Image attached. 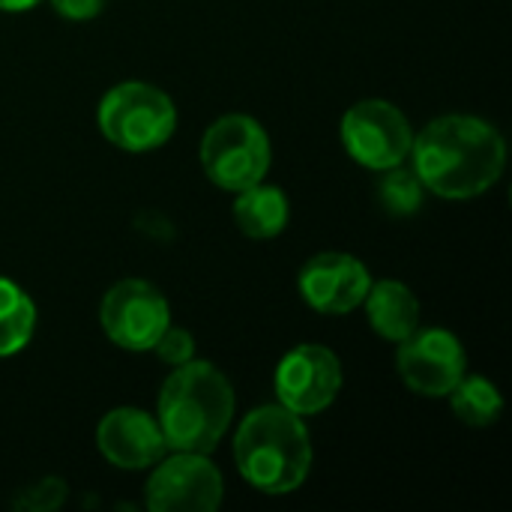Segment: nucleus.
I'll use <instances>...</instances> for the list:
<instances>
[{"label":"nucleus","mask_w":512,"mask_h":512,"mask_svg":"<svg viewBox=\"0 0 512 512\" xmlns=\"http://www.w3.org/2000/svg\"><path fill=\"white\" fill-rule=\"evenodd\" d=\"M411 153L423 186L453 201L483 195L498 183L507 165V144L501 132L471 114L432 120L414 138Z\"/></svg>","instance_id":"nucleus-1"},{"label":"nucleus","mask_w":512,"mask_h":512,"mask_svg":"<svg viewBox=\"0 0 512 512\" xmlns=\"http://www.w3.org/2000/svg\"><path fill=\"white\" fill-rule=\"evenodd\" d=\"M234 417L231 381L204 360L177 366L159 393V429L168 450L213 453Z\"/></svg>","instance_id":"nucleus-2"},{"label":"nucleus","mask_w":512,"mask_h":512,"mask_svg":"<svg viewBox=\"0 0 512 512\" xmlns=\"http://www.w3.org/2000/svg\"><path fill=\"white\" fill-rule=\"evenodd\" d=\"M234 459L249 486L264 495H288L312 468V444L300 414L285 405L255 408L237 429Z\"/></svg>","instance_id":"nucleus-3"},{"label":"nucleus","mask_w":512,"mask_h":512,"mask_svg":"<svg viewBox=\"0 0 512 512\" xmlns=\"http://www.w3.org/2000/svg\"><path fill=\"white\" fill-rule=\"evenodd\" d=\"M96 120L114 147L144 153L174 135L177 108L159 87L144 81H123L102 96Z\"/></svg>","instance_id":"nucleus-4"},{"label":"nucleus","mask_w":512,"mask_h":512,"mask_svg":"<svg viewBox=\"0 0 512 512\" xmlns=\"http://www.w3.org/2000/svg\"><path fill=\"white\" fill-rule=\"evenodd\" d=\"M201 165L219 189L243 192L267 177L270 138L261 123L246 114L219 117L204 132Z\"/></svg>","instance_id":"nucleus-5"},{"label":"nucleus","mask_w":512,"mask_h":512,"mask_svg":"<svg viewBox=\"0 0 512 512\" xmlns=\"http://www.w3.org/2000/svg\"><path fill=\"white\" fill-rule=\"evenodd\" d=\"M342 141L360 165L387 171L408 159L414 132L408 117L393 102L363 99L342 117Z\"/></svg>","instance_id":"nucleus-6"},{"label":"nucleus","mask_w":512,"mask_h":512,"mask_svg":"<svg viewBox=\"0 0 512 512\" xmlns=\"http://www.w3.org/2000/svg\"><path fill=\"white\" fill-rule=\"evenodd\" d=\"M222 474L207 459V453L162 456L147 480V510L153 512H213L222 504Z\"/></svg>","instance_id":"nucleus-7"},{"label":"nucleus","mask_w":512,"mask_h":512,"mask_svg":"<svg viewBox=\"0 0 512 512\" xmlns=\"http://www.w3.org/2000/svg\"><path fill=\"white\" fill-rule=\"evenodd\" d=\"M105 336L123 351H150L171 324L165 297L144 279L117 282L99 306Z\"/></svg>","instance_id":"nucleus-8"},{"label":"nucleus","mask_w":512,"mask_h":512,"mask_svg":"<svg viewBox=\"0 0 512 512\" xmlns=\"http://www.w3.org/2000/svg\"><path fill=\"white\" fill-rule=\"evenodd\" d=\"M399 375L420 396H450L468 369L462 342L450 330H414L399 342Z\"/></svg>","instance_id":"nucleus-9"},{"label":"nucleus","mask_w":512,"mask_h":512,"mask_svg":"<svg viewBox=\"0 0 512 512\" xmlns=\"http://www.w3.org/2000/svg\"><path fill=\"white\" fill-rule=\"evenodd\" d=\"M342 390L339 357L324 345H297L276 369V396L294 414L324 411Z\"/></svg>","instance_id":"nucleus-10"},{"label":"nucleus","mask_w":512,"mask_h":512,"mask_svg":"<svg viewBox=\"0 0 512 512\" xmlns=\"http://www.w3.org/2000/svg\"><path fill=\"white\" fill-rule=\"evenodd\" d=\"M372 276L363 261L345 252H321L300 270L303 300L324 315H342L363 306Z\"/></svg>","instance_id":"nucleus-11"},{"label":"nucleus","mask_w":512,"mask_h":512,"mask_svg":"<svg viewBox=\"0 0 512 512\" xmlns=\"http://www.w3.org/2000/svg\"><path fill=\"white\" fill-rule=\"evenodd\" d=\"M96 447L111 465L123 471L153 468L168 453L159 423L138 408H117L105 414L96 429Z\"/></svg>","instance_id":"nucleus-12"},{"label":"nucleus","mask_w":512,"mask_h":512,"mask_svg":"<svg viewBox=\"0 0 512 512\" xmlns=\"http://www.w3.org/2000/svg\"><path fill=\"white\" fill-rule=\"evenodd\" d=\"M363 303H366L372 330L390 342H402L420 327V303L414 291L402 282L384 279V282L369 285V294Z\"/></svg>","instance_id":"nucleus-13"},{"label":"nucleus","mask_w":512,"mask_h":512,"mask_svg":"<svg viewBox=\"0 0 512 512\" xmlns=\"http://www.w3.org/2000/svg\"><path fill=\"white\" fill-rule=\"evenodd\" d=\"M234 222L252 240H270L285 231L288 225V198L276 186L255 183L240 192L234 201Z\"/></svg>","instance_id":"nucleus-14"},{"label":"nucleus","mask_w":512,"mask_h":512,"mask_svg":"<svg viewBox=\"0 0 512 512\" xmlns=\"http://www.w3.org/2000/svg\"><path fill=\"white\" fill-rule=\"evenodd\" d=\"M36 327L33 300L9 279H0V357L18 354Z\"/></svg>","instance_id":"nucleus-15"},{"label":"nucleus","mask_w":512,"mask_h":512,"mask_svg":"<svg viewBox=\"0 0 512 512\" xmlns=\"http://www.w3.org/2000/svg\"><path fill=\"white\" fill-rule=\"evenodd\" d=\"M450 402H453V414L465 426H477V429L492 426L504 411V399L498 387L480 375H462V381L450 390Z\"/></svg>","instance_id":"nucleus-16"},{"label":"nucleus","mask_w":512,"mask_h":512,"mask_svg":"<svg viewBox=\"0 0 512 512\" xmlns=\"http://www.w3.org/2000/svg\"><path fill=\"white\" fill-rule=\"evenodd\" d=\"M378 198H381L387 213L411 216L423 204V180L417 177V171L393 165V168L384 171V177L378 183Z\"/></svg>","instance_id":"nucleus-17"},{"label":"nucleus","mask_w":512,"mask_h":512,"mask_svg":"<svg viewBox=\"0 0 512 512\" xmlns=\"http://www.w3.org/2000/svg\"><path fill=\"white\" fill-rule=\"evenodd\" d=\"M63 501H66V483L57 480V477H48V480H42L36 486L21 489V495L12 501V507L27 512H51L57 510Z\"/></svg>","instance_id":"nucleus-18"},{"label":"nucleus","mask_w":512,"mask_h":512,"mask_svg":"<svg viewBox=\"0 0 512 512\" xmlns=\"http://www.w3.org/2000/svg\"><path fill=\"white\" fill-rule=\"evenodd\" d=\"M156 354H159V360L162 363H168V366H183V363H189L192 357H195V342H192V336L186 333V330H180V327H165L162 330V336L156 339Z\"/></svg>","instance_id":"nucleus-19"},{"label":"nucleus","mask_w":512,"mask_h":512,"mask_svg":"<svg viewBox=\"0 0 512 512\" xmlns=\"http://www.w3.org/2000/svg\"><path fill=\"white\" fill-rule=\"evenodd\" d=\"M51 6L63 15V18H72V21H87V18H96L105 6V0H51Z\"/></svg>","instance_id":"nucleus-20"},{"label":"nucleus","mask_w":512,"mask_h":512,"mask_svg":"<svg viewBox=\"0 0 512 512\" xmlns=\"http://www.w3.org/2000/svg\"><path fill=\"white\" fill-rule=\"evenodd\" d=\"M33 3H39V0H0V9H3V12H24V9H30Z\"/></svg>","instance_id":"nucleus-21"}]
</instances>
